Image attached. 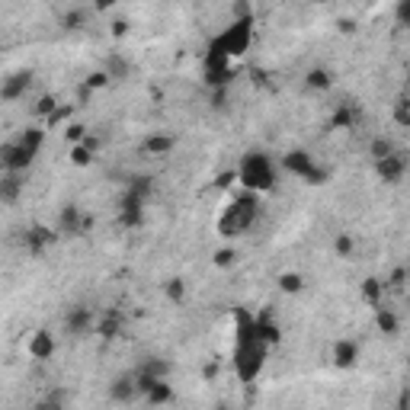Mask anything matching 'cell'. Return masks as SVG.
Wrapping results in <instances>:
<instances>
[{
    "label": "cell",
    "instance_id": "3",
    "mask_svg": "<svg viewBox=\"0 0 410 410\" xmlns=\"http://www.w3.org/2000/svg\"><path fill=\"white\" fill-rule=\"evenodd\" d=\"M260 218V196L257 192H241L231 199V205L218 218V234L221 237H241L253 228V221Z\"/></svg>",
    "mask_w": 410,
    "mask_h": 410
},
{
    "label": "cell",
    "instance_id": "4",
    "mask_svg": "<svg viewBox=\"0 0 410 410\" xmlns=\"http://www.w3.org/2000/svg\"><path fill=\"white\" fill-rule=\"evenodd\" d=\"M250 42H253V16H237L208 42V55H218L231 61V58L247 55Z\"/></svg>",
    "mask_w": 410,
    "mask_h": 410
},
{
    "label": "cell",
    "instance_id": "25",
    "mask_svg": "<svg viewBox=\"0 0 410 410\" xmlns=\"http://www.w3.org/2000/svg\"><path fill=\"white\" fill-rule=\"evenodd\" d=\"M144 397H148V404H170L174 401V388L167 385V381H154V388Z\"/></svg>",
    "mask_w": 410,
    "mask_h": 410
},
{
    "label": "cell",
    "instance_id": "5",
    "mask_svg": "<svg viewBox=\"0 0 410 410\" xmlns=\"http://www.w3.org/2000/svg\"><path fill=\"white\" fill-rule=\"evenodd\" d=\"M237 183L244 186L247 192H269L276 186V167L269 160V154L263 151H247L241 158V167H237Z\"/></svg>",
    "mask_w": 410,
    "mask_h": 410
},
{
    "label": "cell",
    "instance_id": "22",
    "mask_svg": "<svg viewBox=\"0 0 410 410\" xmlns=\"http://www.w3.org/2000/svg\"><path fill=\"white\" fill-rule=\"evenodd\" d=\"M138 372H142V375H148V379L167 381V375H170V363H164V359H148V363H144Z\"/></svg>",
    "mask_w": 410,
    "mask_h": 410
},
{
    "label": "cell",
    "instance_id": "7",
    "mask_svg": "<svg viewBox=\"0 0 410 410\" xmlns=\"http://www.w3.org/2000/svg\"><path fill=\"white\" fill-rule=\"evenodd\" d=\"M202 71H205V84H208V87H215V90H228L231 80H234V68H231L228 58L208 55V52H205Z\"/></svg>",
    "mask_w": 410,
    "mask_h": 410
},
{
    "label": "cell",
    "instance_id": "14",
    "mask_svg": "<svg viewBox=\"0 0 410 410\" xmlns=\"http://www.w3.org/2000/svg\"><path fill=\"white\" fill-rule=\"evenodd\" d=\"M90 324H93V311H90V308H84V305L71 308V311H68V317H64V327H68V333H74V337L87 333Z\"/></svg>",
    "mask_w": 410,
    "mask_h": 410
},
{
    "label": "cell",
    "instance_id": "32",
    "mask_svg": "<svg viewBox=\"0 0 410 410\" xmlns=\"http://www.w3.org/2000/svg\"><path fill=\"white\" fill-rule=\"evenodd\" d=\"M106 84H109V74H106V71H93L87 80H84V87H87L90 93H93V90H100V87H106Z\"/></svg>",
    "mask_w": 410,
    "mask_h": 410
},
{
    "label": "cell",
    "instance_id": "21",
    "mask_svg": "<svg viewBox=\"0 0 410 410\" xmlns=\"http://www.w3.org/2000/svg\"><path fill=\"white\" fill-rule=\"evenodd\" d=\"M331 84H333V77L324 68H311V71L305 74V87L308 90H331Z\"/></svg>",
    "mask_w": 410,
    "mask_h": 410
},
{
    "label": "cell",
    "instance_id": "16",
    "mask_svg": "<svg viewBox=\"0 0 410 410\" xmlns=\"http://www.w3.org/2000/svg\"><path fill=\"white\" fill-rule=\"evenodd\" d=\"M52 353H55V340H52V333L48 331H36L29 340V356L32 359H52Z\"/></svg>",
    "mask_w": 410,
    "mask_h": 410
},
{
    "label": "cell",
    "instance_id": "13",
    "mask_svg": "<svg viewBox=\"0 0 410 410\" xmlns=\"http://www.w3.org/2000/svg\"><path fill=\"white\" fill-rule=\"evenodd\" d=\"M29 84H32V74L29 71H16V74H10L7 80H3V87H0V100L3 102H13V100H20V96L29 90Z\"/></svg>",
    "mask_w": 410,
    "mask_h": 410
},
{
    "label": "cell",
    "instance_id": "29",
    "mask_svg": "<svg viewBox=\"0 0 410 410\" xmlns=\"http://www.w3.org/2000/svg\"><path fill=\"white\" fill-rule=\"evenodd\" d=\"M372 158H375V160H385L388 158V154H395V144H391V138H381V135H379V138H375V142H372Z\"/></svg>",
    "mask_w": 410,
    "mask_h": 410
},
{
    "label": "cell",
    "instance_id": "27",
    "mask_svg": "<svg viewBox=\"0 0 410 410\" xmlns=\"http://www.w3.org/2000/svg\"><path fill=\"white\" fill-rule=\"evenodd\" d=\"M375 324H379L381 333H397V317L388 308H375Z\"/></svg>",
    "mask_w": 410,
    "mask_h": 410
},
{
    "label": "cell",
    "instance_id": "45",
    "mask_svg": "<svg viewBox=\"0 0 410 410\" xmlns=\"http://www.w3.org/2000/svg\"><path fill=\"white\" fill-rule=\"evenodd\" d=\"M215 410H228V407H225V404H218V407H215Z\"/></svg>",
    "mask_w": 410,
    "mask_h": 410
},
{
    "label": "cell",
    "instance_id": "28",
    "mask_svg": "<svg viewBox=\"0 0 410 410\" xmlns=\"http://www.w3.org/2000/svg\"><path fill=\"white\" fill-rule=\"evenodd\" d=\"M279 289L289 295H298L301 289H305V279H301L298 273H282V276H279Z\"/></svg>",
    "mask_w": 410,
    "mask_h": 410
},
{
    "label": "cell",
    "instance_id": "40",
    "mask_svg": "<svg viewBox=\"0 0 410 410\" xmlns=\"http://www.w3.org/2000/svg\"><path fill=\"white\" fill-rule=\"evenodd\" d=\"M225 102H228V90H215L212 93V109H225Z\"/></svg>",
    "mask_w": 410,
    "mask_h": 410
},
{
    "label": "cell",
    "instance_id": "43",
    "mask_svg": "<svg viewBox=\"0 0 410 410\" xmlns=\"http://www.w3.org/2000/svg\"><path fill=\"white\" fill-rule=\"evenodd\" d=\"M126 29H128V26L122 23V20H119V23H112V32H116V36H126Z\"/></svg>",
    "mask_w": 410,
    "mask_h": 410
},
{
    "label": "cell",
    "instance_id": "15",
    "mask_svg": "<svg viewBox=\"0 0 410 410\" xmlns=\"http://www.w3.org/2000/svg\"><path fill=\"white\" fill-rule=\"evenodd\" d=\"M356 359H359V343H353V340H337L333 343V365L349 369Z\"/></svg>",
    "mask_w": 410,
    "mask_h": 410
},
{
    "label": "cell",
    "instance_id": "33",
    "mask_svg": "<svg viewBox=\"0 0 410 410\" xmlns=\"http://www.w3.org/2000/svg\"><path fill=\"white\" fill-rule=\"evenodd\" d=\"M395 119L401 126H410V100L407 96H401V100L395 102Z\"/></svg>",
    "mask_w": 410,
    "mask_h": 410
},
{
    "label": "cell",
    "instance_id": "2",
    "mask_svg": "<svg viewBox=\"0 0 410 410\" xmlns=\"http://www.w3.org/2000/svg\"><path fill=\"white\" fill-rule=\"evenodd\" d=\"M42 142H45V132L42 128H23V132L10 138V142L0 144V164L7 174H26L36 160V154L42 151Z\"/></svg>",
    "mask_w": 410,
    "mask_h": 410
},
{
    "label": "cell",
    "instance_id": "30",
    "mask_svg": "<svg viewBox=\"0 0 410 410\" xmlns=\"http://www.w3.org/2000/svg\"><path fill=\"white\" fill-rule=\"evenodd\" d=\"M36 410H64V391H52L45 401H39Z\"/></svg>",
    "mask_w": 410,
    "mask_h": 410
},
{
    "label": "cell",
    "instance_id": "37",
    "mask_svg": "<svg viewBox=\"0 0 410 410\" xmlns=\"http://www.w3.org/2000/svg\"><path fill=\"white\" fill-rule=\"evenodd\" d=\"M167 295H170V301H183V295H186V285H183V279H170V285H167Z\"/></svg>",
    "mask_w": 410,
    "mask_h": 410
},
{
    "label": "cell",
    "instance_id": "26",
    "mask_svg": "<svg viewBox=\"0 0 410 410\" xmlns=\"http://www.w3.org/2000/svg\"><path fill=\"white\" fill-rule=\"evenodd\" d=\"M102 71L109 74V80H122L128 74V61H122L119 55H109L106 58V64H102Z\"/></svg>",
    "mask_w": 410,
    "mask_h": 410
},
{
    "label": "cell",
    "instance_id": "11",
    "mask_svg": "<svg viewBox=\"0 0 410 410\" xmlns=\"http://www.w3.org/2000/svg\"><path fill=\"white\" fill-rule=\"evenodd\" d=\"M142 218H144V199L128 190L126 199H122V208H119V221H122L126 228H138Z\"/></svg>",
    "mask_w": 410,
    "mask_h": 410
},
{
    "label": "cell",
    "instance_id": "24",
    "mask_svg": "<svg viewBox=\"0 0 410 410\" xmlns=\"http://www.w3.org/2000/svg\"><path fill=\"white\" fill-rule=\"evenodd\" d=\"M381 292H385V282H379V279H365L363 282V298L372 308H381Z\"/></svg>",
    "mask_w": 410,
    "mask_h": 410
},
{
    "label": "cell",
    "instance_id": "9",
    "mask_svg": "<svg viewBox=\"0 0 410 410\" xmlns=\"http://www.w3.org/2000/svg\"><path fill=\"white\" fill-rule=\"evenodd\" d=\"M407 154L404 151H395V154H388L385 160H375V174L381 176L385 183H401V176L407 174Z\"/></svg>",
    "mask_w": 410,
    "mask_h": 410
},
{
    "label": "cell",
    "instance_id": "39",
    "mask_svg": "<svg viewBox=\"0 0 410 410\" xmlns=\"http://www.w3.org/2000/svg\"><path fill=\"white\" fill-rule=\"evenodd\" d=\"M333 247H337V253H340V257H349V253H353V241H349L347 234H340L337 241H333Z\"/></svg>",
    "mask_w": 410,
    "mask_h": 410
},
{
    "label": "cell",
    "instance_id": "42",
    "mask_svg": "<svg viewBox=\"0 0 410 410\" xmlns=\"http://www.w3.org/2000/svg\"><path fill=\"white\" fill-rule=\"evenodd\" d=\"M68 116H71V109H68V106H61V109H58V112H55V116L48 119V128H55V126H58V122H61V119H68Z\"/></svg>",
    "mask_w": 410,
    "mask_h": 410
},
{
    "label": "cell",
    "instance_id": "44",
    "mask_svg": "<svg viewBox=\"0 0 410 410\" xmlns=\"http://www.w3.org/2000/svg\"><path fill=\"white\" fill-rule=\"evenodd\" d=\"M404 273H407V282H410V266H404Z\"/></svg>",
    "mask_w": 410,
    "mask_h": 410
},
{
    "label": "cell",
    "instance_id": "34",
    "mask_svg": "<svg viewBox=\"0 0 410 410\" xmlns=\"http://www.w3.org/2000/svg\"><path fill=\"white\" fill-rule=\"evenodd\" d=\"M395 16H397V23H401V29L410 32V0H401V3H397Z\"/></svg>",
    "mask_w": 410,
    "mask_h": 410
},
{
    "label": "cell",
    "instance_id": "18",
    "mask_svg": "<svg viewBox=\"0 0 410 410\" xmlns=\"http://www.w3.org/2000/svg\"><path fill=\"white\" fill-rule=\"evenodd\" d=\"M20 190H23V174H7V170H3V180H0V199H3V202H16Z\"/></svg>",
    "mask_w": 410,
    "mask_h": 410
},
{
    "label": "cell",
    "instance_id": "31",
    "mask_svg": "<svg viewBox=\"0 0 410 410\" xmlns=\"http://www.w3.org/2000/svg\"><path fill=\"white\" fill-rule=\"evenodd\" d=\"M84 23H87V10H71L64 16V29H80Z\"/></svg>",
    "mask_w": 410,
    "mask_h": 410
},
{
    "label": "cell",
    "instance_id": "41",
    "mask_svg": "<svg viewBox=\"0 0 410 410\" xmlns=\"http://www.w3.org/2000/svg\"><path fill=\"white\" fill-rule=\"evenodd\" d=\"M68 142H74V144L84 142V126H68Z\"/></svg>",
    "mask_w": 410,
    "mask_h": 410
},
{
    "label": "cell",
    "instance_id": "8",
    "mask_svg": "<svg viewBox=\"0 0 410 410\" xmlns=\"http://www.w3.org/2000/svg\"><path fill=\"white\" fill-rule=\"evenodd\" d=\"M90 228V218H84V212H80L77 205H64L61 215H58V234L61 237H74V234H84V231Z\"/></svg>",
    "mask_w": 410,
    "mask_h": 410
},
{
    "label": "cell",
    "instance_id": "20",
    "mask_svg": "<svg viewBox=\"0 0 410 410\" xmlns=\"http://www.w3.org/2000/svg\"><path fill=\"white\" fill-rule=\"evenodd\" d=\"M119 327H122V314L119 311H106V314L100 317V324H96V331H100V337L112 340L119 333Z\"/></svg>",
    "mask_w": 410,
    "mask_h": 410
},
{
    "label": "cell",
    "instance_id": "36",
    "mask_svg": "<svg viewBox=\"0 0 410 410\" xmlns=\"http://www.w3.org/2000/svg\"><path fill=\"white\" fill-rule=\"evenodd\" d=\"M58 112V102H55V96H42L39 100V116H45V119H52Z\"/></svg>",
    "mask_w": 410,
    "mask_h": 410
},
{
    "label": "cell",
    "instance_id": "10",
    "mask_svg": "<svg viewBox=\"0 0 410 410\" xmlns=\"http://www.w3.org/2000/svg\"><path fill=\"white\" fill-rule=\"evenodd\" d=\"M55 237H58V231L45 228V225H32V228L26 231L23 241H26V250H29L32 257H42L48 244H55Z\"/></svg>",
    "mask_w": 410,
    "mask_h": 410
},
{
    "label": "cell",
    "instance_id": "6",
    "mask_svg": "<svg viewBox=\"0 0 410 410\" xmlns=\"http://www.w3.org/2000/svg\"><path fill=\"white\" fill-rule=\"evenodd\" d=\"M282 170H289V174L301 176L305 183H314V186H321L324 180H327V170L324 167H317V160L308 154V151H289V154H282Z\"/></svg>",
    "mask_w": 410,
    "mask_h": 410
},
{
    "label": "cell",
    "instance_id": "12",
    "mask_svg": "<svg viewBox=\"0 0 410 410\" xmlns=\"http://www.w3.org/2000/svg\"><path fill=\"white\" fill-rule=\"evenodd\" d=\"M138 395H142V391H138V379H135V372L119 375V379L109 385V397L116 404H128V401H135Z\"/></svg>",
    "mask_w": 410,
    "mask_h": 410
},
{
    "label": "cell",
    "instance_id": "19",
    "mask_svg": "<svg viewBox=\"0 0 410 410\" xmlns=\"http://www.w3.org/2000/svg\"><path fill=\"white\" fill-rule=\"evenodd\" d=\"M356 122H359V109H356L353 102H343V106L333 112L331 128H349V126H356Z\"/></svg>",
    "mask_w": 410,
    "mask_h": 410
},
{
    "label": "cell",
    "instance_id": "35",
    "mask_svg": "<svg viewBox=\"0 0 410 410\" xmlns=\"http://www.w3.org/2000/svg\"><path fill=\"white\" fill-rule=\"evenodd\" d=\"M71 160H74V164H77V167H87L90 160H93V154H90V151L84 148V144H74V151H71Z\"/></svg>",
    "mask_w": 410,
    "mask_h": 410
},
{
    "label": "cell",
    "instance_id": "17",
    "mask_svg": "<svg viewBox=\"0 0 410 410\" xmlns=\"http://www.w3.org/2000/svg\"><path fill=\"white\" fill-rule=\"evenodd\" d=\"M257 331H260V337L266 340L269 347H276L279 340H282V327H279V324L273 321V314H266V311L257 314Z\"/></svg>",
    "mask_w": 410,
    "mask_h": 410
},
{
    "label": "cell",
    "instance_id": "23",
    "mask_svg": "<svg viewBox=\"0 0 410 410\" xmlns=\"http://www.w3.org/2000/svg\"><path fill=\"white\" fill-rule=\"evenodd\" d=\"M176 138H170V135H151L148 142H144V151L148 154H167V151H174Z\"/></svg>",
    "mask_w": 410,
    "mask_h": 410
},
{
    "label": "cell",
    "instance_id": "1",
    "mask_svg": "<svg viewBox=\"0 0 410 410\" xmlns=\"http://www.w3.org/2000/svg\"><path fill=\"white\" fill-rule=\"evenodd\" d=\"M269 356V343L257 331V314H250L247 308H234V353H231V365L234 375L244 385L260 379L263 365Z\"/></svg>",
    "mask_w": 410,
    "mask_h": 410
},
{
    "label": "cell",
    "instance_id": "38",
    "mask_svg": "<svg viewBox=\"0 0 410 410\" xmlns=\"http://www.w3.org/2000/svg\"><path fill=\"white\" fill-rule=\"evenodd\" d=\"M234 247H221L218 253H215V266H231V263H234Z\"/></svg>",
    "mask_w": 410,
    "mask_h": 410
}]
</instances>
